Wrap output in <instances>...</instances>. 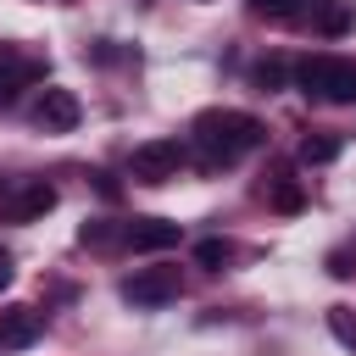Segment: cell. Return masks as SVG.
Masks as SVG:
<instances>
[{"mask_svg":"<svg viewBox=\"0 0 356 356\" xmlns=\"http://www.w3.org/2000/svg\"><path fill=\"white\" fill-rule=\"evenodd\" d=\"M6 284H11V256L0 250V289H6Z\"/></svg>","mask_w":356,"mask_h":356,"instance_id":"cell-16","label":"cell"},{"mask_svg":"<svg viewBox=\"0 0 356 356\" xmlns=\"http://www.w3.org/2000/svg\"><path fill=\"white\" fill-rule=\"evenodd\" d=\"M78 117H83V106H78L72 89H56V83L39 89V100H33V122H39L44 134H72Z\"/></svg>","mask_w":356,"mask_h":356,"instance_id":"cell-7","label":"cell"},{"mask_svg":"<svg viewBox=\"0 0 356 356\" xmlns=\"http://www.w3.org/2000/svg\"><path fill=\"white\" fill-rule=\"evenodd\" d=\"M250 78H256V89H261V95H278V89H284V78H289V67L273 56V61H256V72H250Z\"/></svg>","mask_w":356,"mask_h":356,"instance_id":"cell-12","label":"cell"},{"mask_svg":"<svg viewBox=\"0 0 356 356\" xmlns=\"http://www.w3.org/2000/svg\"><path fill=\"white\" fill-rule=\"evenodd\" d=\"M44 78V61L33 56V50H22V44H0V106H11L28 83H39Z\"/></svg>","mask_w":356,"mask_h":356,"instance_id":"cell-6","label":"cell"},{"mask_svg":"<svg viewBox=\"0 0 356 356\" xmlns=\"http://www.w3.org/2000/svg\"><path fill=\"white\" fill-rule=\"evenodd\" d=\"M312 28L323 39H339V33L356 28V6L350 0H312Z\"/></svg>","mask_w":356,"mask_h":356,"instance_id":"cell-10","label":"cell"},{"mask_svg":"<svg viewBox=\"0 0 356 356\" xmlns=\"http://www.w3.org/2000/svg\"><path fill=\"white\" fill-rule=\"evenodd\" d=\"M261 139H267V128H261L250 111L217 106V111H200V117H195V145H200L206 167H234V161L250 156Z\"/></svg>","mask_w":356,"mask_h":356,"instance_id":"cell-1","label":"cell"},{"mask_svg":"<svg viewBox=\"0 0 356 356\" xmlns=\"http://www.w3.org/2000/svg\"><path fill=\"white\" fill-rule=\"evenodd\" d=\"M250 11H256V17L284 22V17H295V11H300V0H250Z\"/></svg>","mask_w":356,"mask_h":356,"instance_id":"cell-15","label":"cell"},{"mask_svg":"<svg viewBox=\"0 0 356 356\" xmlns=\"http://www.w3.org/2000/svg\"><path fill=\"white\" fill-rule=\"evenodd\" d=\"M339 150H345L339 134H306L300 139V161L306 167H328V161H339Z\"/></svg>","mask_w":356,"mask_h":356,"instance_id":"cell-11","label":"cell"},{"mask_svg":"<svg viewBox=\"0 0 356 356\" xmlns=\"http://www.w3.org/2000/svg\"><path fill=\"white\" fill-rule=\"evenodd\" d=\"M44 334V312L33 306H6L0 312V350H28Z\"/></svg>","mask_w":356,"mask_h":356,"instance_id":"cell-8","label":"cell"},{"mask_svg":"<svg viewBox=\"0 0 356 356\" xmlns=\"http://www.w3.org/2000/svg\"><path fill=\"white\" fill-rule=\"evenodd\" d=\"M295 83L306 100H323V106H350L356 100V61L345 56H306L295 67Z\"/></svg>","mask_w":356,"mask_h":356,"instance_id":"cell-2","label":"cell"},{"mask_svg":"<svg viewBox=\"0 0 356 356\" xmlns=\"http://www.w3.org/2000/svg\"><path fill=\"white\" fill-rule=\"evenodd\" d=\"M178 167H184V145L178 139H145L128 156V178L134 184H167V178H178Z\"/></svg>","mask_w":356,"mask_h":356,"instance_id":"cell-3","label":"cell"},{"mask_svg":"<svg viewBox=\"0 0 356 356\" xmlns=\"http://www.w3.org/2000/svg\"><path fill=\"white\" fill-rule=\"evenodd\" d=\"M56 206V184H44V178H17L6 195H0V217L6 222H33V217H44Z\"/></svg>","mask_w":356,"mask_h":356,"instance_id":"cell-5","label":"cell"},{"mask_svg":"<svg viewBox=\"0 0 356 356\" xmlns=\"http://www.w3.org/2000/svg\"><path fill=\"white\" fill-rule=\"evenodd\" d=\"M300 200H306V195H300V184H295V178H284V184H273V189H267V206H273V211H300Z\"/></svg>","mask_w":356,"mask_h":356,"instance_id":"cell-13","label":"cell"},{"mask_svg":"<svg viewBox=\"0 0 356 356\" xmlns=\"http://www.w3.org/2000/svg\"><path fill=\"white\" fill-rule=\"evenodd\" d=\"M122 239H128V250H167V245H178V222H167V217H134L122 228Z\"/></svg>","mask_w":356,"mask_h":356,"instance_id":"cell-9","label":"cell"},{"mask_svg":"<svg viewBox=\"0 0 356 356\" xmlns=\"http://www.w3.org/2000/svg\"><path fill=\"white\" fill-rule=\"evenodd\" d=\"M228 256H234L228 239H200V245H195V261H200V267H222Z\"/></svg>","mask_w":356,"mask_h":356,"instance_id":"cell-14","label":"cell"},{"mask_svg":"<svg viewBox=\"0 0 356 356\" xmlns=\"http://www.w3.org/2000/svg\"><path fill=\"white\" fill-rule=\"evenodd\" d=\"M178 267H134L128 278H122V300L128 306H167V300H178Z\"/></svg>","mask_w":356,"mask_h":356,"instance_id":"cell-4","label":"cell"}]
</instances>
